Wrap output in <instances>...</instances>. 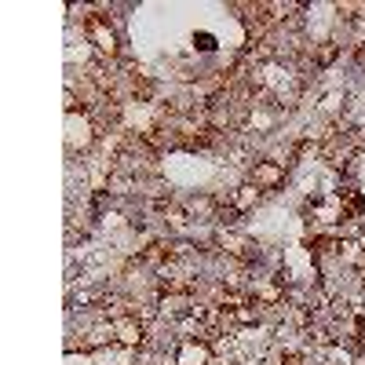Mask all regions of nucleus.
Instances as JSON below:
<instances>
[{
    "label": "nucleus",
    "instance_id": "20e7f679",
    "mask_svg": "<svg viewBox=\"0 0 365 365\" xmlns=\"http://www.w3.org/2000/svg\"><path fill=\"white\" fill-rule=\"evenodd\" d=\"M259 197H263V190H259V187H252V182H241L237 190H230L227 205L237 212V216H245V212H252V208L259 205Z\"/></svg>",
    "mask_w": 365,
    "mask_h": 365
},
{
    "label": "nucleus",
    "instance_id": "f03ea898",
    "mask_svg": "<svg viewBox=\"0 0 365 365\" xmlns=\"http://www.w3.org/2000/svg\"><path fill=\"white\" fill-rule=\"evenodd\" d=\"M249 182H252V187H259L263 194H274V190L285 187V168L278 161H270V158H256L249 165Z\"/></svg>",
    "mask_w": 365,
    "mask_h": 365
},
{
    "label": "nucleus",
    "instance_id": "7ed1b4c3",
    "mask_svg": "<svg viewBox=\"0 0 365 365\" xmlns=\"http://www.w3.org/2000/svg\"><path fill=\"white\" fill-rule=\"evenodd\" d=\"M146 325L135 318V314H125V318H113V340L120 344V347H132V351H139V347H146Z\"/></svg>",
    "mask_w": 365,
    "mask_h": 365
},
{
    "label": "nucleus",
    "instance_id": "f257e3e1",
    "mask_svg": "<svg viewBox=\"0 0 365 365\" xmlns=\"http://www.w3.org/2000/svg\"><path fill=\"white\" fill-rule=\"evenodd\" d=\"M84 37H88L91 48L99 51V58H106V63H117L120 58V37L110 29L106 15H88L84 19Z\"/></svg>",
    "mask_w": 365,
    "mask_h": 365
}]
</instances>
